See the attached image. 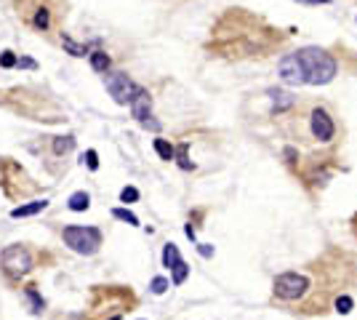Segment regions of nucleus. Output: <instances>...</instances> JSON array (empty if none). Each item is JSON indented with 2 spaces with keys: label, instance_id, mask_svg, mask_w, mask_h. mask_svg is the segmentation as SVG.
<instances>
[{
  "label": "nucleus",
  "instance_id": "f257e3e1",
  "mask_svg": "<svg viewBox=\"0 0 357 320\" xmlns=\"http://www.w3.org/2000/svg\"><path fill=\"white\" fill-rule=\"evenodd\" d=\"M299 62L307 72V83L309 86H325V83L333 80L336 75V62L331 54H325L323 48H302L296 51Z\"/></svg>",
  "mask_w": 357,
  "mask_h": 320
},
{
  "label": "nucleus",
  "instance_id": "f03ea898",
  "mask_svg": "<svg viewBox=\"0 0 357 320\" xmlns=\"http://www.w3.org/2000/svg\"><path fill=\"white\" fill-rule=\"evenodd\" d=\"M62 238H64V243H67L72 251L86 253V256L96 253L99 246H101V232L96 227H64Z\"/></svg>",
  "mask_w": 357,
  "mask_h": 320
},
{
  "label": "nucleus",
  "instance_id": "7ed1b4c3",
  "mask_svg": "<svg viewBox=\"0 0 357 320\" xmlns=\"http://www.w3.org/2000/svg\"><path fill=\"white\" fill-rule=\"evenodd\" d=\"M309 291V278L302 272H283L280 278H275V296L283 302H296Z\"/></svg>",
  "mask_w": 357,
  "mask_h": 320
},
{
  "label": "nucleus",
  "instance_id": "20e7f679",
  "mask_svg": "<svg viewBox=\"0 0 357 320\" xmlns=\"http://www.w3.org/2000/svg\"><path fill=\"white\" fill-rule=\"evenodd\" d=\"M3 270L11 278H22L32 270V256L24 246H11L3 251Z\"/></svg>",
  "mask_w": 357,
  "mask_h": 320
},
{
  "label": "nucleus",
  "instance_id": "39448f33",
  "mask_svg": "<svg viewBox=\"0 0 357 320\" xmlns=\"http://www.w3.org/2000/svg\"><path fill=\"white\" fill-rule=\"evenodd\" d=\"M104 86L109 91V96L117 101V104H128L131 99H134V93L139 86H134V80L128 78V75L123 72H115V75H107V80H104Z\"/></svg>",
  "mask_w": 357,
  "mask_h": 320
},
{
  "label": "nucleus",
  "instance_id": "423d86ee",
  "mask_svg": "<svg viewBox=\"0 0 357 320\" xmlns=\"http://www.w3.org/2000/svg\"><path fill=\"white\" fill-rule=\"evenodd\" d=\"M280 78H283V83H288V86H304L307 83V72H304L296 54H288L280 59Z\"/></svg>",
  "mask_w": 357,
  "mask_h": 320
},
{
  "label": "nucleus",
  "instance_id": "0eeeda50",
  "mask_svg": "<svg viewBox=\"0 0 357 320\" xmlns=\"http://www.w3.org/2000/svg\"><path fill=\"white\" fill-rule=\"evenodd\" d=\"M312 134H315V139H320V142H331L333 139V120L325 110L312 112Z\"/></svg>",
  "mask_w": 357,
  "mask_h": 320
},
{
  "label": "nucleus",
  "instance_id": "6e6552de",
  "mask_svg": "<svg viewBox=\"0 0 357 320\" xmlns=\"http://www.w3.org/2000/svg\"><path fill=\"white\" fill-rule=\"evenodd\" d=\"M131 104V112H134V118L136 120H144L149 118V107H152V99H149V93L144 91V88H136V93H134V99L128 101Z\"/></svg>",
  "mask_w": 357,
  "mask_h": 320
},
{
  "label": "nucleus",
  "instance_id": "1a4fd4ad",
  "mask_svg": "<svg viewBox=\"0 0 357 320\" xmlns=\"http://www.w3.org/2000/svg\"><path fill=\"white\" fill-rule=\"evenodd\" d=\"M45 205H48V200H32V203H27V205H19V208L11 211L14 219H22V216H35V214H40Z\"/></svg>",
  "mask_w": 357,
  "mask_h": 320
},
{
  "label": "nucleus",
  "instance_id": "9d476101",
  "mask_svg": "<svg viewBox=\"0 0 357 320\" xmlns=\"http://www.w3.org/2000/svg\"><path fill=\"white\" fill-rule=\"evenodd\" d=\"M32 24L37 27V30H48V27H51V11H48V8H45V6H40V8H37V11H35V19H32Z\"/></svg>",
  "mask_w": 357,
  "mask_h": 320
},
{
  "label": "nucleus",
  "instance_id": "9b49d317",
  "mask_svg": "<svg viewBox=\"0 0 357 320\" xmlns=\"http://www.w3.org/2000/svg\"><path fill=\"white\" fill-rule=\"evenodd\" d=\"M178 261H182V256H178V248L173 246V243H168V246L163 248V264H165L168 270H173Z\"/></svg>",
  "mask_w": 357,
  "mask_h": 320
},
{
  "label": "nucleus",
  "instance_id": "f8f14e48",
  "mask_svg": "<svg viewBox=\"0 0 357 320\" xmlns=\"http://www.w3.org/2000/svg\"><path fill=\"white\" fill-rule=\"evenodd\" d=\"M91 56V67L96 70V72H107V67H109V56L104 54V51H93V54H88Z\"/></svg>",
  "mask_w": 357,
  "mask_h": 320
},
{
  "label": "nucleus",
  "instance_id": "ddd939ff",
  "mask_svg": "<svg viewBox=\"0 0 357 320\" xmlns=\"http://www.w3.org/2000/svg\"><path fill=\"white\" fill-rule=\"evenodd\" d=\"M88 205H91V197L86 192H75L70 197V211H88Z\"/></svg>",
  "mask_w": 357,
  "mask_h": 320
},
{
  "label": "nucleus",
  "instance_id": "4468645a",
  "mask_svg": "<svg viewBox=\"0 0 357 320\" xmlns=\"http://www.w3.org/2000/svg\"><path fill=\"white\" fill-rule=\"evenodd\" d=\"M62 45H64V51H70L72 56H86V54H88V48H86V45L75 43L70 35H62Z\"/></svg>",
  "mask_w": 357,
  "mask_h": 320
},
{
  "label": "nucleus",
  "instance_id": "2eb2a0df",
  "mask_svg": "<svg viewBox=\"0 0 357 320\" xmlns=\"http://www.w3.org/2000/svg\"><path fill=\"white\" fill-rule=\"evenodd\" d=\"M72 147H75V139H72V136H59V139H53V152H56V155L70 152Z\"/></svg>",
  "mask_w": 357,
  "mask_h": 320
},
{
  "label": "nucleus",
  "instance_id": "dca6fc26",
  "mask_svg": "<svg viewBox=\"0 0 357 320\" xmlns=\"http://www.w3.org/2000/svg\"><path fill=\"white\" fill-rule=\"evenodd\" d=\"M272 99H275V110L277 112H283V110H288L290 104H293V99H290L288 93H283V91H272Z\"/></svg>",
  "mask_w": 357,
  "mask_h": 320
},
{
  "label": "nucleus",
  "instance_id": "f3484780",
  "mask_svg": "<svg viewBox=\"0 0 357 320\" xmlns=\"http://www.w3.org/2000/svg\"><path fill=\"white\" fill-rule=\"evenodd\" d=\"M171 272H173V286H182L187 280V275H190V267H187V261H178Z\"/></svg>",
  "mask_w": 357,
  "mask_h": 320
},
{
  "label": "nucleus",
  "instance_id": "a211bd4d",
  "mask_svg": "<svg viewBox=\"0 0 357 320\" xmlns=\"http://www.w3.org/2000/svg\"><path fill=\"white\" fill-rule=\"evenodd\" d=\"M155 149L163 160H173V147L165 142V139H155Z\"/></svg>",
  "mask_w": 357,
  "mask_h": 320
},
{
  "label": "nucleus",
  "instance_id": "6ab92c4d",
  "mask_svg": "<svg viewBox=\"0 0 357 320\" xmlns=\"http://www.w3.org/2000/svg\"><path fill=\"white\" fill-rule=\"evenodd\" d=\"M112 216H115V219H120V222H128L131 227H139V219L131 211H126V208H115L112 211Z\"/></svg>",
  "mask_w": 357,
  "mask_h": 320
},
{
  "label": "nucleus",
  "instance_id": "aec40b11",
  "mask_svg": "<svg viewBox=\"0 0 357 320\" xmlns=\"http://www.w3.org/2000/svg\"><path fill=\"white\" fill-rule=\"evenodd\" d=\"M336 309H339V312L341 315H346V312H349V309H352V296H339V299H336Z\"/></svg>",
  "mask_w": 357,
  "mask_h": 320
},
{
  "label": "nucleus",
  "instance_id": "412c9836",
  "mask_svg": "<svg viewBox=\"0 0 357 320\" xmlns=\"http://www.w3.org/2000/svg\"><path fill=\"white\" fill-rule=\"evenodd\" d=\"M120 200H123V203H134V200H139V190H136V187H126V190L120 192Z\"/></svg>",
  "mask_w": 357,
  "mask_h": 320
},
{
  "label": "nucleus",
  "instance_id": "4be33fe9",
  "mask_svg": "<svg viewBox=\"0 0 357 320\" xmlns=\"http://www.w3.org/2000/svg\"><path fill=\"white\" fill-rule=\"evenodd\" d=\"M165 291H168V280L165 278H155L152 280V294L160 296V294H165Z\"/></svg>",
  "mask_w": 357,
  "mask_h": 320
},
{
  "label": "nucleus",
  "instance_id": "5701e85b",
  "mask_svg": "<svg viewBox=\"0 0 357 320\" xmlns=\"http://www.w3.org/2000/svg\"><path fill=\"white\" fill-rule=\"evenodd\" d=\"M27 296L32 299V312H40V309H43V302H40V296H37V291H35V288H27Z\"/></svg>",
  "mask_w": 357,
  "mask_h": 320
},
{
  "label": "nucleus",
  "instance_id": "b1692460",
  "mask_svg": "<svg viewBox=\"0 0 357 320\" xmlns=\"http://www.w3.org/2000/svg\"><path fill=\"white\" fill-rule=\"evenodd\" d=\"M83 160L88 163V168H91V171H96V168H99V155L93 152V149H88V152L83 155Z\"/></svg>",
  "mask_w": 357,
  "mask_h": 320
},
{
  "label": "nucleus",
  "instance_id": "393cba45",
  "mask_svg": "<svg viewBox=\"0 0 357 320\" xmlns=\"http://www.w3.org/2000/svg\"><path fill=\"white\" fill-rule=\"evenodd\" d=\"M16 64V56L11 54V51H3L0 54V67H14Z\"/></svg>",
  "mask_w": 357,
  "mask_h": 320
},
{
  "label": "nucleus",
  "instance_id": "a878e982",
  "mask_svg": "<svg viewBox=\"0 0 357 320\" xmlns=\"http://www.w3.org/2000/svg\"><path fill=\"white\" fill-rule=\"evenodd\" d=\"M178 163H182L184 171H190V168H192V163L187 160V147H182V152H178Z\"/></svg>",
  "mask_w": 357,
  "mask_h": 320
},
{
  "label": "nucleus",
  "instance_id": "bb28decb",
  "mask_svg": "<svg viewBox=\"0 0 357 320\" xmlns=\"http://www.w3.org/2000/svg\"><path fill=\"white\" fill-rule=\"evenodd\" d=\"M16 64H19V67H30V70L35 67V62H32V59H16Z\"/></svg>",
  "mask_w": 357,
  "mask_h": 320
},
{
  "label": "nucleus",
  "instance_id": "cd10ccee",
  "mask_svg": "<svg viewBox=\"0 0 357 320\" xmlns=\"http://www.w3.org/2000/svg\"><path fill=\"white\" fill-rule=\"evenodd\" d=\"M200 253H203V256H213V248H211V246H205V243H203V246H200Z\"/></svg>",
  "mask_w": 357,
  "mask_h": 320
},
{
  "label": "nucleus",
  "instance_id": "c85d7f7f",
  "mask_svg": "<svg viewBox=\"0 0 357 320\" xmlns=\"http://www.w3.org/2000/svg\"><path fill=\"white\" fill-rule=\"evenodd\" d=\"M299 3H309V6H323V3H328V0H299Z\"/></svg>",
  "mask_w": 357,
  "mask_h": 320
},
{
  "label": "nucleus",
  "instance_id": "c756f323",
  "mask_svg": "<svg viewBox=\"0 0 357 320\" xmlns=\"http://www.w3.org/2000/svg\"><path fill=\"white\" fill-rule=\"evenodd\" d=\"M354 235H357V216H354Z\"/></svg>",
  "mask_w": 357,
  "mask_h": 320
}]
</instances>
